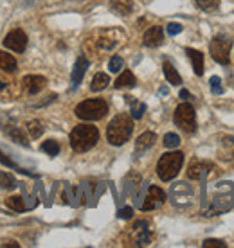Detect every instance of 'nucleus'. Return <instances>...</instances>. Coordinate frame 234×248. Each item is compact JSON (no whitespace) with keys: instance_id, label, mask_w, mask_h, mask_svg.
<instances>
[{"instance_id":"nucleus-1","label":"nucleus","mask_w":234,"mask_h":248,"mask_svg":"<svg viewBox=\"0 0 234 248\" xmlns=\"http://www.w3.org/2000/svg\"><path fill=\"white\" fill-rule=\"evenodd\" d=\"M133 131V121L132 117L126 114L115 115L114 119L110 121L107 128V139L112 146H123Z\"/></svg>"},{"instance_id":"nucleus-29","label":"nucleus","mask_w":234,"mask_h":248,"mask_svg":"<svg viewBox=\"0 0 234 248\" xmlns=\"http://www.w3.org/2000/svg\"><path fill=\"white\" fill-rule=\"evenodd\" d=\"M209 85H211V92L213 94H223V88H221V79L218 76H213L211 79H209Z\"/></svg>"},{"instance_id":"nucleus-36","label":"nucleus","mask_w":234,"mask_h":248,"mask_svg":"<svg viewBox=\"0 0 234 248\" xmlns=\"http://www.w3.org/2000/svg\"><path fill=\"white\" fill-rule=\"evenodd\" d=\"M2 248H20V245L16 241H11V239H7V241L2 243Z\"/></svg>"},{"instance_id":"nucleus-18","label":"nucleus","mask_w":234,"mask_h":248,"mask_svg":"<svg viewBox=\"0 0 234 248\" xmlns=\"http://www.w3.org/2000/svg\"><path fill=\"white\" fill-rule=\"evenodd\" d=\"M126 102L130 104V114H132V119H140L146 112V104L144 102L137 101V99H133V97H125Z\"/></svg>"},{"instance_id":"nucleus-28","label":"nucleus","mask_w":234,"mask_h":248,"mask_svg":"<svg viewBox=\"0 0 234 248\" xmlns=\"http://www.w3.org/2000/svg\"><path fill=\"white\" fill-rule=\"evenodd\" d=\"M178 144H180V137H178L177 133H166L164 135V146L166 147L173 149V147H178Z\"/></svg>"},{"instance_id":"nucleus-20","label":"nucleus","mask_w":234,"mask_h":248,"mask_svg":"<svg viewBox=\"0 0 234 248\" xmlns=\"http://www.w3.org/2000/svg\"><path fill=\"white\" fill-rule=\"evenodd\" d=\"M110 85V77L107 76V74H103V72H97L94 76V79H92V85H90V90L92 92H101V90H105Z\"/></svg>"},{"instance_id":"nucleus-32","label":"nucleus","mask_w":234,"mask_h":248,"mask_svg":"<svg viewBox=\"0 0 234 248\" xmlns=\"http://www.w3.org/2000/svg\"><path fill=\"white\" fill-rule=\"evenodd\" d=\"M166 31H168L170 36H175V34H178V32H182V26H180V24H175V22H171V24H168Z\"/></svg>"},{"instance_id":"nucleus-31","label":"nucleus","mask_w":234,"mask_h":248,"mask_svg":"<svg viewBox=\"0 0 234 248\" xmlns=\"http://www.w3.org/2000/svg\"><path fill=\"white\" fill-rule=\"evenodd\" d=\"M202 247L203 248H225L227 245L223 241H220V239H205Z\"/></svg>"},{"instance_id":"nucleus-6","label":"nucleus","mask_w":234,"mask_h":248,"mask_svg":"<svg viewBox=\"0 0 234 248\" xmlns=\"http://www.w3.org/2000/svg\"><path fill=\"white\" fill-rule=\"evenodd\" d=\"M231 45L233 42L225 36H216V38L211 40V45H209V51H211V56L215 61H218L220 65H229V52H231Z\"/></svg>"},{"instance_id":"nucleus-13","label":"nucleus","mask_w":234,"mask_h":248,"mask_svg":"<svg viewBox=\"0 0 234 248\" xmlns=\"http://www.w3.org/2000/svg\"><path fill=\"white\" fill-rule=\"evenodd\" d=\"M4 133H6L7 137H9V139L13 140V142L20 144V146H24V147H29V146H31V144H29V140H27V137L24 135V131H22L20 128L7 124V126H4Z\"/></svg>"},{"instance_id":"nucleus-8","label":"nucleus","mask_w":234,"mask_h":248,"mask_svg":"<svg viewBox=\"0 0 234 248\" xmlns=\"http://www.w3.org/2000/svg\"><path fill=\"white\" fill-rule=\"evenodd\" d=\"M166 202V192L157 187V185H152L150 189H148V194L144 198V204H142V210H153V209H158L160 205Z\"/></svg>"},{"instance_id":"nucleus-10","label":"nucleus","mask_w":234,"mask_h":248,"mask_svg":"<svg viewBox=\"0 0 234 248\" xmlns=\"http://www.w3.org/2000/svg\"><path fill=\"white\" fill-rule=\"evenodd\" d=\"M22 85H24V88L31 94V96H36L38 92H42V90L45 88V85H47V79H45L44 76H26L24 77V81H22Z\"/></svg>"},{"instance_id":"nucleus-3","label":"nucleus","mask_w":234,"mask_h":248,"mask_svg":"<svg viewBox=\"0 0 234 248\" xmlns=\"http://www.w3.org/2000/svg\"><path fill=\"white\" fill-rule=\"evenodd\" d=\"M184 164V155L180 151L164 153L157 164V175L162 182H170L178 175Z\"/></svg>"},{"instance_id":"nucleus-25","label":"nucleus","mask_w":234,"mask_h":248,"mask_svg":"<svg viewBox=\"0 0 234 248\" xmlns=\"http://www.w3.org/2000/svg\"><path fill=\"white\" fill-rule=\"evenodd\" d=\"M42 151L47 153L49 157H56L58 153H60V144H58L56 140H45L44 144H42Z\"/></svg>"},{"instance_id":"nucleus-30","label":"nucleus","mask_w":234,"mask_h":248,"mask_svg":"<svg viewBox=\"0 0 234 248\" xmlns=\"http://www.w3.org/2000/svg\"><path fill=\"white\" fill-rule=\"evenodd\" d=\"M123 65H125V61H123V58L121 56H114L112 59H110V63H108V69H110V72H119L121 69H123Z\"/></svg>"},{"instance_id":"nucleus-26","label":"nucleus","mask_w":234,"mask_h":248,"mask_svg":"<svg viewBox=\"0 0 234 248\" xmlns=\"http://www.w3.org/2000/svg\"><path fill=\"white\" fill-rule=\"evenodd\" d=\"M6 205L9 207L11 210H16V212H20V210L26 209V205H24V202H22V198L20 196H11L6 200Z\"/></svg>"},{"instance_id":"nucleus-37","label":"nucleus","mask_w":234,"mask_h":248,"mask_svg":"<svg viewBox=\"0 0 234 248\" xmlns=\"http://www.w3.org/2000/svg\"><path fill=\"white\" fill-rule=\"evenodd\" d=\"M180 97H182V99H186V101H189V99H191V94L187 92V90H180Z\"/></svg>"},{"instance_id":"nucleus-22","label":"nucleus","mask_w":234,"mask_h":248,"mask_svg":"<svg viewBox=\"0 0 234 248\" xmlns=\"http://www.w3.org/2000/svg\"><path fill=\"white\" fill-rule=\"evenodd\" d=\"M16 187V180L11 173L0 171V191H13Z\"/></svg>"},{"instance_id":"nucleus-9","label":"nucleus","mask_w":234,"mask_h":248,"mask_svg":"<svg viewBox=\"0 0 234 248\" xmlns=\"http://www.w3.org/2000/svg\"><path fill=\"white\" fill-rule=\"evenodd\" d=\"M133 237H135V245H137V247L150 245V241H152V232H150L148 221L135 223V227H133Z\"/></svg>"},{"instance_id":"nucleus-12","label":"nucleus","mask_w":234,"mask_h":248,"mask_svg":"<svg viewBox=\"0 0 234 248\" xmlns=\"http://www.w3.org/2000/svg\"><path fill=\"white\" fill-rule=\"evenodd\" d=\"M89 59L85 56H79L78 58L76 65H74V70H72V88H76L78 85L81 83L83 76H85V72L89 69Z\"/></svg>"},{"instance_id":"nucleus-38","label":"nucleus","mask_w":234,"mask_h":248,"mask_svg":"<svg viewBox=\"0 0 234 248\" xmlns=\"http://www.w3.org/2000/svg\"><path fill=\"white\" fill-rule=\"evenodd\" d=\"M233 144H234V139H233V137L225 139V142H223V146H233Z\"/></svg>"},{"instance_id":"nucleus-5","label":"nucleus","mask_w":234,"mask_h":248,"mask_svg":"<svg viewBox=\"0 0 234 248\" xmlns=\"http://www.w3.org/2000/svg\"><path fill=\"white\" fill-rule=\"evenodd\" d=\"M175 124L180 130H184L186 133H193L196 130V114L195 108L191 106L189 102H182L178 104L175 110Z\"/></svg>"},{"instance_id":"nucleus-19","label":"nucleus","mask_w":234,"mask_h":248,"mask_svg":"<svg viewBox=\"0 0 234 248\" xmlns=\"http://www.w3.org/2000/svg\"><path fill=\"white\" fill-rule=\"evenodd\" d=\"M162 69H164V76H166V79L170 81V85H180V83H182V77H180V74H178L177 69H175L170 61H164Z\"/></svg>"},{"instance_id":"nucleus-34","label":"nucleus","mask_w":234,"mask_h":248,"mask_svg":"<svg viewBox=\"0 0 234 248\" xmlns=\"http://www.w3.org/2000/svg\"><path fill=\"white\" fill-rule=\"evenodd\" d=\"M117 214H119V218H123V219H130V218L133 216V210L130 209V207H125V209H121Z\"/></svg>"},{"instance_id":"nucleus-17","label":"nucleus","mask_w":234,"mask_h":248,"mask_svg":"<svg viewBox=\"0 0 234 248\" xmlns=\"http://www.w3.org/2000/svg\"><path fill=\"white\" fill-rule=\"evenodd\" d=\"M137 85V79H135V76L132 74V70H125L123 74H121L117 79H115V88H132V87H135Z\"/></svg>"},{"instance_id":"nucleus-35","label":"nucleus","mask_w":234,"mask_h":248,"mask_svg":"<svg viewBox=\"0 0 234 248\" xmlns=\"http://www.w3.org/2000/svg\"><path fill=\"white\" fill-rule=\"evenodd\" d=\"M99 45H101L103 49H112V47L115 45V42H110V40L101 38V40H99Z\"/></svg>"},{"instance_id":"nucleus-7","label":"nucleus","mask_w":234,"mask_h":248,"mask_svg":"<svg viewBox=\"0 0 234 248\" xmlns=\"http://www.w3.org/2000/svg\"><path fill=\"white\" fill-rule=\"evenodd\" d=\"M4 47L6 49H11L15 52H24L27 47V34L22 29H13V31L7 34L4 38Z\"/></svg>"},{"instance_id":"nucleus-21","label":"nucleus","mask_w":234,"mask_h":248,"mask_svg":"<svg viewBox=\"0 0 234 248\" xmlns=\"http://www.w3.org/2000/svg\"><path fill=\"white\" fill-rule=\"evenodd\" d=\"M0 69L6 70V72H15L16 70V59H15V56L0 51Z\"/></svg>"},{"instance_id":"nucleus-39","label":"nucleus","mask_w":234,"mask_h":248,"mask_svg":"<svg viewBox=\"0 0 234 248\" xmlns=\"http://www.w3.org/2000/svg\"><path fill=\"white\" fill-rule=\"evenodd\" d=\"M4 87H6V83H4V81H0V88H4Z\"/></svg>"},{"instance_id":"nucleus-4","label":"nucleus","mask_w":234,"mask_h":248,"mask_svg":"<svg viewBox=\"0 0 234 248\" xmlns=\"http://www.w3.org/2000/svg\"><path fill=\"white\" fill-rule=\"evenodd\" d=\"M108 114V104L105 99H87L76 106V115L81 121H99Z\"/></svg>"},{"instance_id":"nucleus-23","label":"nucleus","mask_w":234,"mask_h":248,"mask_svg":"<svg viewBox=\"0 0 234 248\" xmlns=\"http://www.w3.org/2000/svg\"><path fill=\"white\" fill-rule=\"evenodd\" d=\"M205 162H193L189 165V169H187V178L189 180H198L202 176V169L205 167Z\"/></svg>"},{"instance_id":"nucleus-15","label":"nucleus","mask_w":234,"mask_h":248,"mask_svg":"<svg viewBox=\"0 0 234 248\" xmlns=\"http://www.w3.org/2000/svg\"><path fill=\"white\" fill-rule=\"evenodd\" d=\"M155 140H157V135L153 133V131L142 133L139 139H137V142H135V153H144L146 149H150V147L155 144Z\"/></svg>"},{"instance_id":"nucleus-33","label":"nucleus","mask_w":234,"mask_h":248,"mask_svg":"<svg viewBox=\"0 0 234 248\" xmlns=\"http://www.w3.org/2000/svg\"><path fill=\"white\" fill-rule=\"evenodd\" d=\"M0 164H4L6 167H11V169H16V164H15L11 159H7V157L2 151H0Z\"/></svg>"},{"instance_id":"nucleus-24","label":"nucleus","mask_w":234,"mask_h":248,"mask_svg":"<svg viewBox=\"0 0 234 248\" xmlns=\"http://www.w3.org/2000/svg\"><path fill=\"white\" fill-rule=\"evenodd\" d=\"M27 131H29V135H31L32 139H38L44 133V126H42L40 121H29L27 122Z\"/></svg>"},{"instance_id":"nucleus-27","label":"nucleus","mask_w":234,"mask_h":248,"mask_svg":"<svg viewBox=\"0 0 234 248\" xmlns=\"http://www.w3.org/2000/svg\"><path fill=\"white\" fill-rule=\"evenodd\" d=\"M195 4L203 11H213L220 6V0H195Z\"/></svg>"},{"instance_id":"nucleus-14","label":"nucleus","mask_w":234,"mask_h":248,"mask_svg":"<svg viewBox=\"0 0 234 248\" xmlns=\"http://www.w3.org/2000/svg\"><path fill=\"white\" fill-rule=\"evenodd\" d=\"M110 9L119 16H128L133 11L132 0H110Z\"/></svg>"},{"instance_id":"nucleus-16","label":"nucleus","mask_w":234,"mask_h":248,"mask_svg":"<svg viewBox=\"0 0 234 248\" xmlns=\"http://www.w3.org/2000/svg\"><path fill=\"white\" fill-rule=\"evenodd\" d=\"M186 54L189 56L191 65H193V70H195L196 76H202L203 74V56L200 51H195V49H186Z\"/></svg>"},{"instance_id":"nucleus-2","label":"nucleus","mask_w":234,"mask_h":248,"mask_svg":"<svg viewBox=\"0 0 234 248\" xmlns=\"http://www.w3.org/2000/svg\"><path fill=\"white\" fill-rule=\"evenodd\" d=\"M99 140V131L92 124H78L70 131V146L76 153H85L92 149Z\"/></svg>"},{"instance_id":"nucleus-11","label":"nucleus","mask_w":234,"mask_h":248,"mask_svg":"<svg viewBox=\"0 0 234 248\" xmlns=\"http://www.w3.org/2000/svg\"><path fill=\"white\" fill-rule=\"evenodd\" d=\"M142 42H144L146 47H158V45H162V42H164V31H162V27L158 26L150 27L144 32Z\"/></svg>"},{"instance_id":"nucleus-40","label":"nucleus","mask_w":234,"mask_h":248,"mask_svg":"<svg viewBox=\"0 0 234 248\" xmlns=\"http://www.w3.org/2000/svg\"><path fill=\"white\" fill-rule=\"evenodd\" d=\"M233 159H234V155H233Z\"/></svg>"}]
</instances>
